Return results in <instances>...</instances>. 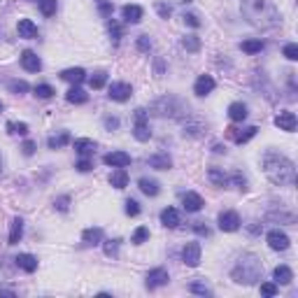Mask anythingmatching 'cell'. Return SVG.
Returning a JSON list of instances; mask_svg holds the SVG:
<instances>
[{"mask_svg": "<svg viewBox=\"0 0 298 298\" xmlns=\"http://www.w3.org/2000/svg\"><path fill=\"white\" fill-rule=\"evenodd\" d=\"M263 172L277 187H293L296 184V166L289 156L280 152H265L263 154Z\"/></svg>", "mask_w": 298, "mask_h": 298, "instance_id": "obj_1", "label": "cell"}, {"mask_svg": "<svg viewBox=\"0 0 298 298\" xmlns=\"http://www.w3.org/2000/svg\"><path fill=\"white\" fill-rule=\"evenodd\" d=\"M243 17L249 26L254 28H275L280 23V12H277L273 0H243L240 3Z\"/></svg>", "mask_w": 298, "mask_h": 298, "instance_id": "obj_2", "label": "cell"}, {"mask_svg": "<svg viewBox=\"0 0 298 298\" xmlns=\"http://www.w3.org/2000/svg\"><path fill=\"white\" fill-rule=\"evenodd\" d=\"M261 275H263V263H261V259L256 254H243L231 271L233 282L245 284V287L256 284L261 280Z\"/></svg>", "mask_w": 298, "mask_h": 298, "instance_id": "obj_3", "label": "cell"}, {"mask_svg": "<svg viewBox=\"0 0 298 298\" xmlns=\"http://www.w3.org/2000/svg\"><path fill=\"white\" fill-rule=\"evenodd\" d=\"M152 114L156 116H172V119H180V116L189 114V107L184 103H180L177 98L172 96H166V98L156 100L154 105H152Z\"/></svg>", "mask_w": 298, "mask_h": 298, "instance_id": "obj_4", "label": "cell"}, {"mask_svg": "<svg viewBox=\"0 0 298 298\" xmlns=\"http://www.w3.org/2000/svg\"><path fill=\"white\" fill-rule=\"evenodd\" d=\"M133 135H135V140H140V142H147L149 138H152V131H149V124H147V110H135V126H133Z\"/></svg>", "mask_w": 298, "mask_h": 298, "instance_id": "obj_5", "label": "cell"}, {"mask_svg": "<svg viewBox=\"0 0 298 298\" xmlns=\"http://www.w3.org/2000/svg\"><path fill=\"white\" fill-rule=\"evenodd\" d=\"M265 243H268V247H271V249H275V252H284V249H289L291 240H289V235L284 231L273 228V231L265 235Z\"/></svg>", "mask_w": 298, "mask_h": 298, "instance_id": "obj_6", "label": "cell"}, {"mask_svg": "<svg viewBox=\"0 0 298 298\" xmlns=\"http://www.w3.org/2000/svg\"><path fill=\"white\" fill-rule=\"evenodd\" d=\"M107 96H110V100H116V103H126L133 96V86L126 82H112L110 88H107Z\"/></svg>", "mask_w": 298, "mask_h": 298, "instance_id": "obj_7", "label": "cell"}, {"mask_svg": "<svg viewBox=\"0 0 298 298\" xmlns=\"http://www.w3.org/2000/svg\"><path fill=\"white\" fill-rule=\"evenodd\" d=\"M256 133H259V128L256 126H247V128H226V135L233 140L235 144H245V142H249V140L254 138Z\"/></svg>", "mask_w": 298, "mask_h": 298, "instance_id": "obj_8", "label": "cell"}, {"mask_svg": "<svg viewBox=\"0 0 298 298\" xmlns=\"http://www.w3.org/2000/svg\"><path fill=\"white\" fill-rule=\"evenodd\" d=\"M168 280H170V275H168L166 268H154V271H149V273H147L144 287L152 291V289H159V287H163V284H168Z\"/></svg>", "mask_w": 298, "mask_h": 298, "instance_id": "obj_9", "label": "cell"}, {"mask_svg": "<svg viewBox=\"0 0 298 298\" xmlns=\"http://www.w3.org/2000/svg\"><path fill=\"white\" fill-rule=\"evenodd\" d=\"M219 228L224 233H233L240 228V215L233 210H226V212H221L219 215Z\"/></svg>", "mask_w": 298, "mask_h": 298, "instance_id": "obj_10", "label": "cell"}, {"mask_svg": "<svg viewBox=\"0 0 298 298\" xmlns=\"http://www.w3.org/2000/svg\"><path fill=\"white\" fill-rule=\"evenodd\" d=\"M182 261L189 268H196L200 263V245L198 243H187L182 249Z\"/></svg>", "mask_w": 298, "mask_h": 298, "instance_id": "obj_11", "label": "cell"}, {"mask_svg": "<svg viewBox=\"0 0 298 298\" xmlns=\"http://www.w3.org/2000/svg\"><path fill=\"white\" fill-rule=\"evenodd\" d=\"M103 163L112 168H126L131 166V154H126V152H110V154L103 156Z\"/></svg>", "mask_w": 298, "mask_h": 298, "instance_id": "obj_12", "label": "cell"}, {"mask_svg": "<svg viewBox=\"0 0 298 298\" xmlns=\"http://www.w3.org/2000/svg\"><path fill=\"white\" fill-rule=\"evenodd\" d=\"M275 126L280 128V131H287V133H293L296 131V114L293 112H280V114L275 116Z\"/></svg>", "mask_w": 298, "mask_h": 298, "instance_id": "obj_13", "label": "cell"}, {"mask_svg": "<svg viewBox=\"0 0 298 298\" xmlns=\"http://www.w3.org/2000/svg\"><path fill=\"white\" fill-rule=\"evenodd\" d=\"M21 66H23V70H28V72H40L42 70V61H40V56L35 54V51H31V49H26L21 54Z\"/></svg>", "mask_w": 298, "mask_h": 298, "instance_id": "obj_14", "label": "cell"}, {"mask_svg": "<svg viewBox=\"0 0 298 298\" xmlns=\"http://www.w3.org/2000/svg\"><path fill=\"white\" fill-rule=\"evenodd\" d=\"M215 91V79L210 77V75H200L198 79H196V84H193V94L196 96H207V94H212Z\"/></svg>", "mask_w": 298, "mask_h": 298, "instance_id": "obj_15", "label": "cell"}, {"mask_svg": "<svg viewBox=\"0 0 298 298\" xmlns=\"http://www.w3.org/2000/svg\"><path fill=\"white\" fill-rule=\"evenodd\" d=\"M17 31H19V38H23V40H35L38 38V26H35L31 19H19Z\"/></svg>", "mask_w": 298, "mask_h": 298, "instance_id": "obj_16", "label": "cell"}, {"mask_svg": "<svg viewBox=\"0 0 298 298\" xmlns=\"http://www.w3.org/2000/svg\"><path fill=\"white\" fill-rule=\"evenodd\" d=\"M182 205H184V210L187 212H200L205 203H203V198H200L198 193L189 191V193H184L182 196Z\"/></svg>", "mask_w": 298, "mask_h": 298, "instance_id": "obj_17", "label": "cell"}, {"mask_svg": "<svg viewBox=\"0 0 298 298\" xmlns=\"http://www.w3.org/2000/svg\"><path fill=\"white\" fill-rule=\"evenodd\" d=\"M147 163L154 168V170H170V168H172V159L168 154H163V152H159V154H152Z\"/></svg>", "mask_w": 298, "mask_h": 298, "instance_id": "obj_18", "label": "cell"}, {"mask_svg": "<svg viewBox=\"0 0 298 298\" xmlns=\"http://www.w3.org/2000/svg\"><path fill=\"white\" fill-rule=\"evenodd\" d=\"M66 100L72 103V105H84V103L88 100V94L84 91V88H79V84H72V88L66 94Z\"/></svg>", "mask_w": 298, "mask_h": 298, "instance_id": "obj_19", "label": "cell"}, {"mask_svg": "<svg viewBox=\"0 0 298 298\" xmlns=\"http://www.w3.org/2000/svg\"><path fill=\"white\" fill-rule=\"evenodd\" d=\"M75 152H77L79 156H84V159H88V156L96 152V142L88 138H79V140H75Z\"/></svg>", "mask_w": 298, "mask_h": 298, "instance_id": "obj_20", "label": "cell"}, {"mask_svg": "<svg viewBox=\"0 0 298 298\" xmlns=\"http://www.w3.org/2000/svg\"><path fill=\"white\" fill-rule=\"evenodd\" d=\"M138 187H140V191H142L144 196H152V198L161 193V184L156 182V180H149V177H142V180L138 182Z\"/></svg>", "mask_w": 298, "mask_h": 298, "instance_id": "obj_21", "label": "cell"}, {"mask_svg": "<svg viewBox=\"0 0 298 298\" xmlns=\"http://www.w3.org/2000/svg\"><path fill=\"white\" fill-rule=\"evenodd\" d=\"M122 14L128 23H140L142 21V7L140 5H124L122 7Z\"/></svg>", "mask_w": 298, "mask_h": 298, "instance_id": "obj_22", "label": "cell"}, {"mask_svg": "<svg viewBox=\"0 0 298 298\" xmlns=\"http://www.w3.org/2000/svg\"><path fill=\"white\" fill-rule=\"evenodd\" d=\"M14 261H17V265L21 268L23 273H35L38 271V259H35L33 254H19Z\"/></svg>", "mask_w": 298, "mask_h": 298, "instance_id": "obj_23", "label": "cell"}, {"mask_svg": "<svg viewBox=\"0 0 298 298\" xmlns=\"http://www.w3.org/2000/svg\"><path fill=\"white\" fill-rule=\"evenodd\" d=\"M161 224H163L166 228L180 226V212H177L175 207H166V210L161 212Z\"/></svg>", "mask_w": 298, "mask_h": 298, "instance_id": "obj_24", "label": "cell"}, {"mask_svg": "<svg viewBox=\"0 0 298 298\" xmlns=\"http://www.w3.org/2000/svg\"><path fill=\"white\" fill-rule=\"evenodd\" d=\"M61 79H66V82H70V84H82L84 79H86V72H84L82 68H68V70L61 72Z\"/></svg>", "mask_w": 298, "mask_h": 298, "instance_id": "obj_25", "label": "cell"}, {"mask_svg": "<svg viewBox=\"0 0 298 298\" xmlns=\"http://www.w3.org/2000/svg\"><path fill=\"white\" fill-rule=\"evenodd\" d=\"M23 237V219L14 217L12 219V228H10V245H19Z\"/></svg>", "mask_w": 298, "mask_h": 298, "instance_id": "obj_26", "label": "cell"}, {"mask_svg": "<svg viewBox=\"0 0 298 298\" xmlns=\"http://www.w3.org/2000/svg\"><path fill=\"white\" fill-rule=\"evenodd\" d=\"M273 280H275V284H289L293 280L291 268L289 265H277L275 271H273Z\"/></svg>", "mask_w": 298, "mask_h": 298, "instance_id": "obj_27", "label": "cell"}, {"mask_svg": "<svg viewBox=\"0 0 298 298\" xmlns=\"http://www.w3.org/2000/svg\"><path fill=\"white\" fill-rule=\"evenodd\" d=\"M207 180H210L212 184H215V187H228V175L224 170H221V168H210V170H207Z\"/></svg>", "mask_w": 298, "mask_h": 298, "instance_id": "obj_28", "label": "cell"}, {"mask_svg": "<svg viewBox=\"0 0 298 298\" xmlns=\"http://www.w3.org/2000/svg\"><path fill=\"white\" fill-rule=\"evenodd\" d=\"M110 184L114 189H126L128 187V172H126V168H116V170L110 175Z\"/></svg>", "mask_w": 298, "mask_h": 298, "instance_id": "obj_29", "label": "cell"}, {"mask_svg": "<svg viewBox=\"0 0 298 298\" xmlns=\"http://www.w3.org/2000/svg\"><path fill=\"white\" fill-rule=\"evenodd\" d=\"M228 116H231V122H245L247 119V105L245 103H231L228 105Z\"/></svg>", "mask_w": 298, "mask_h": 298, "instance_id": "obj_30", "label": "cell"}, {"mask_svg": "<svg viewBox=\"0 0 298 298\" xmlns=\"http://www.w3.org/2000/svg\"><path fill=\"white\" fill-rule=\"evenodd\" d=\"M68 142H70V133L61 131L58 135H51V138L47 140V147H49V149H61V147H66Z\"/></svg>", "mask_w": 298, "mask_h": 298, "instance_id": "obj_31", "label": "cell"}, {"mask_svg": "<svg viewBox=\"0 0 298 298\" xmlns=\"http://www.w3.org/2000/svg\"><path fill=\"white\" fill-rule=\"evenodd\" d=\"M82 240L86 245H100L103 243V228H86L82 233Z\"/></svg>", "mask_w": 298, "mask_h": 298, "instance_id": "obj_32", "label": "cell"}, {"mask_svg": "<svg viewBox=\"0 0 298 298\" xmlns=\"http://www.w3.org/2000/svg\"><path fill=\"white\" fill-rule=\"evenodd\" d=\"M240 47H243L245 54H259V51L265 47V42H263V40H245Z\"/></svg>", "mask_w": 298, "mask_h": 298, "instance_id": "obj_33", "label": "cell"}, {"mask_svg": "<svg viewBox=\"0 0 298 298\" xmlns=\"http://www.w3.org/2000/svg\"><path fill=\"white\" fill-rule=\"evenodd\" d=\"M119 245H122L119 237H114V240H105V243H103V252H105V256L116 259V254H119Z\"/></svg>", "mask_w": 298, "mask_h": 298, "instance_id": "obj_34", "label": "cell"}, {"mask_svg": "<svg viewBox=\"0 0 298 298\" xmlns=\"http://www.w3.org/2000/svg\"><path fill=\"white\" fill-rule=\"evenodd\" d=\"M7 88H10V94H17V96H23L28 94V82H23V79H10V84H7Z\"/></svg>", "mask_w": 298, "mask_h": 298, "instance_id": "obj_35", "label": "cell"}, {"mask_svg": "<svg viewBox=\"0 0 298 298\" xmlns=\"http://www.w3.org/2000/svg\"><path fill=\"white\" fill-rule=\"evenodd\" d=\"M105 82H107V72L105 70H98V72H94V75L88 77V86L91 88H103L105 86Z\"/></svg>", "mask_w": 298, "mask_h": 298, "instance_id": "obj_36", "label": "cell"}, {"mask_svg": "<svg viewBox=\"0 0 298 298\" xmlns=\"http://www.w3.org/2000/svg\"><path fill=\"white\" fill-rule=\"evenodd\" d=\"M182 47L187 51H191V54H196V51L200 49V38L198 35H187V38L182 40Z\"/></svg>", "mask_w": 298, "mask_h": 298, "instance_id": "obj_37", "label": "cell"}, {"mask_svg": "<svg viewBox=\"0 0 298 298\" xmlns=\"http://www.w3.org/2000/svg\"><path fill=\"white\" fill-rule=\"evenodd\" d=\"M147 240H149V228L147 226L135 228V233H133V237H131V243L133 245H142V243H147Z\"/></svg>", "mask_w": 298, "mask_h": 298, "instance_id": "obj_38", "label": "cell"}, {"mask_svg": "<svg viewBox=\"0 0 298 298\" xmlns=\"http://www.w3.org/2000/svg\"><path fill=\"white\" fill-rule=\"evenodd\" d=\"M56 7H58V3H56V0H40V12H42L44 17L56 14Z\"/></svg>", "mask_w": 298, "mask_h": 298, "instance_id": "obj_39", "label": "cell"}, {"mask_svg": "<svg viewBox=\"0 0 298 298\" xmlns=\"http://www.w3.org/2000/svg\"><path fill=\"white\" fill-rule=\"evenodd\" d=\"M7 133L10 135H26L28 133V124H23V122H19V124H14V122H7Z\"/></svg>", "mask_w": 298, "mask_h": 298, "instance_id": "obj_40", "label": "cell"}, {"mask_svg": "<svg viewBox=\"0 0 298 298\" xmlns=\"http://www.w3.org/2000/svg\"><path fill=\"white\" fill-rule=\"evenodd\" d=\"M228 182H233L237 189H240V191H247V180H245L243 172H237V170H235L233 175H228Z\"/></svg>", "mask_w": 298, "mask_h": 298, "instance_id": "obj_41", "label": "cell"}, {"mask_svg": "<svg viewBox=\"0 0 298 298\" xmlns=\"http://www.w3.org/2000/svg\"><path fill=\"white\" fill-rule=\"evenodd\" d=\"M54 94H56V91L49 86V84H38V86H35V96H38V98L47 100V98H51Z\"/></svg>", "mask_w": 298, "mask_h": 298, "instance_id": "obj_42", "label": "cell"}, {"mask_svg": "<svg viewBox=\"0 0 298 298\" xmlns=\"http://www.w3.org/2000/svg\"><path fill=\"white\" fill-rule=\"evenodd\" d=\"M282 54L287 56L289 61H298V44H293V42L284 44V49H282Z\"/></svg>", "mask_w": 298, "mask_h": 298, "instance_id": "obj_43", "label": "cell"}, {"mask_svg": "<svg viewBox=\"0 0 298 298\" xmlns=\"http://www.w3.org/2000/svg\"><path fill=\"white\" fill-rule=\"evenodd\" d=\"M124 210H126L128 217H138V215H140V203H138V200H133V198H128V200H126V207H124Z\"/></svg>", "mask_w": 298, "mask_h": 298, "instance_id": "obj_44", "label": "cell"}, {"mask_svg": "<svg viewBox=\"0 0 298 298\" xmlns=\"http://www.w3.org/2000/svg\"><path fill=\"white\" fill-rule=\"evenodd\" d=\"M107 28H110V35L114 38V42H119V40H122V26H119L114 19H110V21H107Z\"/></svg>", "mask_w": 298, "mask_h": 298, "instance_id": "obj_45", "label": "cell"}, {"mask_svg": "<svg viewBox=\"0 0 298 298\" xmlns=\"http://www.w3.org/2000/svg\"><path fill=\"white\" fill-rule=\"evenodd\" d=\"M54 207L58 212H68V210H70V196H61V198H56L54 200Z\"/></svg>", "mask_w": 298, "mask_h": 298, "instance_id": "obj_46", "label": "cell"}, {"mask_svg": "<svg viewBox=\"0 0 298 298\" xmlns=\"http://www.w3.org/2000/svg\"><path fill=\"white\" fill-rule=\"evenodd\" d=\"M189 291L191 293H198V296H212V291L205 284H200V282H193L191 287H189Z\"/></svg>", "mask_w": 298, "mask_h": 298, "instance_id": "obj_47", "label": "cell"}, {"mask_svg": "<svg viewBox=\"0 0 298 298\" xmlns=\"http://www.w3.org/2000/svg\"><path fill=\"white\" fill-rule=\"evenodd\" d=\"M261 293H263V296H275L277 284L275 282H263V284H261Z\"/></svg>", "mask_w": 298, "mask_h": 298, "instance_id": "obj_48", "label": "cell"}, {"mask_svg": "<svg viewBox=\"0 0 298 298\" xmlns=\"http://www.w3.org/2000/svg\"><path fill=\"white\" fill-rule=\"evenodd\" d=\"M193 231L198 233V235H210V228H207V224H205V221H193Z\"/></svg>", "mask_w": 298, "mask_h": 298, "instance_id": "obj_49", "label": "cell"}, {"mask_svg": "<svg viewBox=\"0 0 298 298\" xmlns=\"http://www.w3.org/2000/svg\"><path fill=\"white\" fill-rule=\"evenodd\" d=\"M184 23H187V26H191V28H200V19L196 17V14H191V12H189V14H184Z\"/></svg>", "mask_w": 298, "mask_h": 298, "instance_id": "obj_50", "label": "cell"}, {"mask_svg": "<svg viewBox=\"0 0 298 298\" xmlns=\"http://www.w3.org/2000/svg\"><path fill=\"white\" fill-rule=\"evenodd\" d=\"M138 49L140 51H149V49H152V40H149V35H140V38H138Z\"/></svg>", "mask_w": 298, "mask_h": 298, "instance_id": "obj_51", "label": "cell"}, {"mask_svg": "<svg viewBox=\"0 0 298 298\" xmlns=\"http://www.w3.org/2000/svg\"><path fill=\"white\" fill-rule=\"evenodd\" d=\"M156 12L161 14V19H168L172 14V10H170V5H166V3H156Z\"/></svg>", "mask_w": 298, "mask_h": 298, "instance_id": "obj_52", "label": "cell"}, {"mask_svg": "<svg viewBox=\"0 0 298 298\" xmlns=\"http://www.w3.org/2000/svg\"><path fill=\"white\" fill-rule=\"evenodd\" d=\"M75 168H77L79 172H91V170H94V163H91L88 159H84V156H82V161H79V163H77Z\"/></svg>", "mask_w": 298, "mask_h": 298, "instance_id": "obj_53", "label": "cell"}, {"mask_svg": "<svg viewBox=\"0 0 298 298\" xmlns=\"http://www.w3.org/2000/svg\"><path fill=\"white\" fill-rule=\"evenodd\" d=\"M21 152H23V156H33L35 154V142L33 140H26V142L21 144Z\"/></svg>", "mask_w": 298, "mask_h": 298, "instance_id": "obj_54", "label": "cell"}, {"mask_svg": "<svg viewBox=\"0 0 298 298\" xmlns=\"http://www.w3.org/2000/svg\"><path fill=\"white\" fill-rule=\"evenodd\" d=\"M105 128L107 131H116V128H119V119H116V116H105Z\"/></svg>", "mask_w": 298, "mask_h": 298, "instance_id": "obj_55", "label": "cell"}, {"mask_svg": "<svg viewBox=\"0 0 298 298\" xmlns=\"http://www.w3.org/2000/svg\"><path fill=\"white\" fill-rule=\"evenodd\" d=\"M100 14L112 17V3H107V0H100Z\"/></svg>", "mask_w": 298, "mask_h": 298, "instance_id": "obj_56", "label": "cell"}, {"mask_svg": "<svg viewBox=\"0 0 298 298\" xmlns=\"http://www.w3.org/2000/svg\"><path fill=\"white\" fill-rule=\"evenodd\" d=\"M14 289H10V287H0V296H14Z\"/></svg>", "mask_w": 298, "mask_h": 298, "instance_id": "obj_57", "label": "cell"}, {"mask_svg": "<svg viewBox=\"0 0 298 298\" xmlns=\"http://www.w3.org/2000/svg\"><path fill=\"white\" fill-rule=\"evenodd\" d=\"M212 152H215V154H224L226 147H221V144H212Z\"/></svg>", "mask_w": 298, "mask_h": 298, "instance_id": "obj_58", "label": "cell"}, {"mask_svg": "<svg viewBox=\"0 0 298 298\" xmlns=\"http://www.w3.org/2000/svg\"><path fill=\"white\" fill-rule=\"evenodd\" d=\"M156 75H159V77L163 75V61H161V58L156 61Z\"/></svg>", "mask_w": 298, "mask_h": 298, "instance_id": "obj_59", "label": "cell"}, {"mask_svg": "<svg viewBox=\"0 0 298 298\" xmlns=\"http://www.w3.org/2000/svg\"><path fill=\"white\" fill-rule=\"evenodd\" d=\"M249 233H254V235H256V233H261V226H259V224H252V226H249Z\"/></svg>", "mask_w": 298, "mask_h": 298, "instance_id": "obj_60", "label": "cell"}, {"mask_svg": "<svg viewBox=\"0 0 298 298\" xmlns=\"http://www.w3.org/2000/svg\"><path fill=\"white\" fill-rule=\"evenodd\" d=\"M0 175H3V156H0Z\"/></svg>", "mask_w": 298, "mask_h": 298, "instance_id": "obj_61", "label": "cell"}, {"mask_svg": "<svg viewBox=\"0 0 298 298\" xmlns=\"http://www.w3.org/2000/svg\"><path fill=\"white\" fill-rule=\"evenodd\" d=\"M0 112H3V103H0Z\"/></svg>", "mask_w": 298, "mask_h": 298, "instance_id": "obj_62", "label": "cell"}, {"mask_svg": "<svg viewBox=\"0 0 298 298\" xmlns=\"http://www.w3.org/2000/svg\"><path fill=\"white\" fill-rule=\"evenodd\" d=\"M38 3H40V0H38Z\"/></svg>", "mask_w": 298, "mask_h": 298, "instance_id": "obj_63", "label": "cell"}]
</instances>
